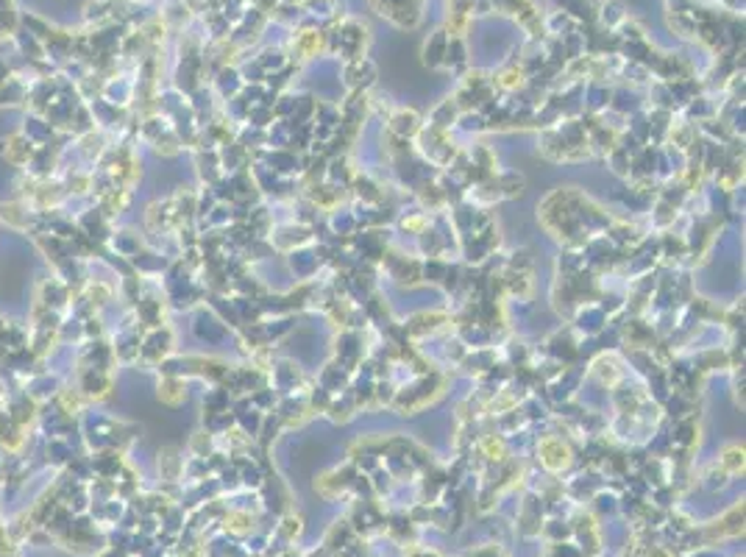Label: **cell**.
Wrapping results in <instances>:
<instances>
[{"instance_id": "obj_1", "label": "cell", "mask_w": 746, "mask_h": 557, "mask_svg": "<svg viewBox=\"0 0 746 557\" xmlns=\"http://www.w3.org/2000/svg\"><path fill=\"white\" fill-rule=\"evenodd\" d=\"M721 462H724V465H729V471H732V473H738V471L743 468V451H740L738 446H732V448H727V451H724Z\"/></svg>"}]
</instances>
